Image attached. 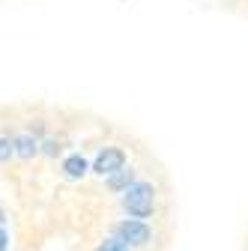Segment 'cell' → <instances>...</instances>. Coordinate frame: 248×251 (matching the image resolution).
<instances>
[{
	"instance_id": "cell-1",
	"label": "cell",
	"mask_w": 248,
	"mask_h": 251,
	"mask_svg": "<svg viewBox=\"0 0 248 251\" xmlns=\"http://www.w3.org/2000/svg\"><path fill=\"white\" fill-rule=\"evenodd\" d=\"M120 201H123V209L129 212V218L144 222V218H149L152 212H156V185L138 179L135 185H129L126 192L120 195Z\"/></svg>"
},
{
	"instance_id": "cell-2",
	"label": "cell",
	"mask_w": 248,
	"mask_h": 251,
	"mask_svg": "<svg viewBox=\"0 0 248 251\" xmlns=\"http://www.w3.org/2000/svg\"><path fill=\"white\" fill-rule=\"evenodd\" d=\"M111 233L120 236L123 242H129L132 248H147L152 242V227L147 222H138V218H123L120 225H114Z\"/></svg>"
},
{
	"instance_id": "cell-3",
	"label": "cell",
	"mask_w": 248,
	"mask_h": 251,
	"mask_svg": "<svg viewBox=\"0 0 248 251\" xmlns=\"http://www.w3.org/2000/svg\"><path fill=\"white\" fill-rule=\"evenodd\" d=\"M126 168V152H123L120 147H105L99 155H96V162H93V174H99L102 179L114 176L117 171Z\"/></svg>"
},
{
	"instance_id": "cell-4",
	"label": "cell",
	"mask_w": 248,
	"mask_h": 251,
	"mask_svg": "<svg viewBox=\"0 0 248 251\" xmlns=\"http://www.w3.org/2000/svg\"><path fill=\"white\" fill-rule=\"evenodd\" d=\"M12 141H15V155H21V159H33V155L39 152V138L33 132H21Z\"/></svg>"
},
{
	"instance_id": "cell-5",
	"label": "cell",
	"mask_w": 248,
	"mask_h": 251,
	"mask_svg": "<svg viewBox=\"0 0 248 251\" xmlns=\"http://www.w3.org/2000/svg\"><path fill=\"white\" fill-rule=\"evenodd\" d=\"M138 182V174H135V168L129 165V168H123V171H117L114 176H108V188H111V192H126V188L129 185H135Z\"/></svg>"
},
{
	"instance_id": "cell-6",
	"label": "cell",
	"mask_w": 248,
	"mask_h": 251,
	"mask_svg": "<svg viewBox=\"0 0 248 251\" xmlns=\"http://www.w3.org/2000/svg\"><path fill=\"white\" fill-rule=\"evenodd\" d=\"M90 171V165H87V159H84V155H66V159H63V174L69 176V179H81L84 174Z\"/></svg>"
},
{
	"instance_id": "cell-7",
	"label": "cell",
	"mask_w": 248,
	"mask_h": 251,
	"mask_svg": "<svg viewBox=\"0 0 248 251\" xmlns=\"http://www.w3.org/2000/svg\"><path fill=\"white\" fill-rule=\"evenodd\" d=\"M96 251H135V248H132L129 242H123L120 236H114V233H111V236H108V239L96 248Z\"/></svg>"
},
{
	"instance_id": "cell-8",
	"label": "cell",
	"mask_w": 248,
	"mask_h": 251,
	"mask_svg": "<svg viewBox=\"0 0 248 251\" xmlns=\"http://www.w3.org/2000/svg\"><path fill=\"white\" fill-rule=\"evenodd\" d=\"M9 155H15V141L12 138H0V162H6Z\"/></svg>"
},
{
	"instance_id": "cell-9",
	"label": "cell",
	"mask_w": 248,
	"mask_h": 251,
	"mask_svg": "<svg viewBox=\"0 0 248 251\" xmlns=\"http://www.w3.org/2000/svg\"><path fill=\"white\" fill-rule=\"evenodd\" d=\"M39 150H42L45 155H57V152H60V144H57L54 138H45V141L39 144Z\"/></svg>"
},
{
	"instance_id": "cell-10",
	"label": "cell",
	"mask_w": 248,
	"mask_h": 251,
	"mask_svg": "<svg viewBox=\"0 0 248 251\" xmlns=\"http://www.w3.org/2000/svg\"><path fill=\"white\" fill-rule=\"evenodd\" d=\"M6 248H9V233L0 227V251H6Z\"/></svg>"
},
{
	"instance_id": "cell-11",
	"label": "cell",
	"mask_w": 248,
	"mask_h": 251,
	"mask_svg": "<svg viewBox=\"0 0 248 251\" xmlns=\"http://www.w3.org/2000/svg\"><path fill=\"white\" fill-rule=\"evenodd\" d=\"M0 222H3V209H0Z\"/></svg>"
}]
</instances>
